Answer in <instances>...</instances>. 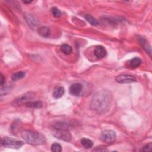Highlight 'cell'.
I'll use <instances>...</instances> for the list:
<instances>
[{"instance_id":"6da1fadb","label":"cell","mask_w":152,"mask_h":152,"mask_svg":"<svg viewBox=\"0 0 152 152\" xmlns=\"http://www.w3.org/2000/svg\"><path fill=\"white\" fill-rule=\"evenodd\" d=\"M112 100V96L110 92L100 90L97 92L92 98L90 109L99 114L105 113L110 107Z\"/></svg>"},{"instance_id":"7a4b0ae2","label":"cell","mask_w":152,"mask_h":152,"mask_svg":"<svg viewBox=\"0 0 152 152\" xmlns=\"http://www.w3.org/2000/svg\"><path fill=\"white\" fill-rule=\"evenodd\" d=\"M21 136L25 141L31 145H42L46 142V138L43 134L31 130H23Z\"/></svg>"},{"instance_id":"3957f363","label":"cell","mask_w":152,"mask_h":152,"mask_svg":"<svg viewBox=\"0 0 152 152\" xmlns=\"http://www.w3.org/2000/svg\"><path fill=\"white\" fill-rule=\"evenodd\" d=\"M52 134L58 139L64 141H70L72 140V135L67 129L53 128Z\"/></svg>"},{"instance_id":"277c9868","label":"cell","mask_w":152,"mask_h":152,"mask_svg":"<svg viewBox=\"0 0 152 152\" xmlns=\"http://www.w3.org/2000/svg\"><path fill=\"white\" fill-rule=\"evenodd\" d=\"M35 97V93L32 91H28L25 93L21 96H18L12 102L13 106H19L23 104H26L29 102L32 101V100Z\"/></svg>"},{"instance_id":"5b68a950","label":"cell","mask_w":152,"mask_h":152,"mask_svg":"<svg viewBox=\"0 0 152 152\" xmlns=\"http://www.w3.org/2000/svg\"><path fill=\"white\" fill-rule=\"evenodd\" d=\"M22 141L16 140L9 137H4L1 140V145L5 147L11 148H20L24 145Z\"/></svg>"},{"instance_id":"8992f818","label":"cell","mask_w":152,"mask_h":152,"mask_svg":"<svg viewBox=\"0 0 152 152\" xmlns=\"http://www.w3.org/2000/svg\"><path fill=\"white\" fill-rule=\"evenodd\" d=\"M116 135L115 131L112 130L103 131L100 135V138L101 140L106 143H112L116 140Z\"/></svg>"},{"instance_id":"52a82bcc","label":"cell","mask_w":152,"mask_h":152,"mask_svg":"<svg viewBox=\"0 0 152 152\" xmlns=\"http://www.w3.org/2000/svg\"><path fill=\"white\" fill-rule=\"evenodd\" d=\"M24 18L26 21L27 22V24L31 28H35L36 27L39 26L40 24V22H39L38 18L31 14L26 13L24 15Z\"/></svg>"},{"instance_id":"ba28073f","label":"cell","mask_w":152,"mask_h":152,"mask_svg":"<svg viewBox=\"0 0 152 152\" xmlns=\"http://www.w3.org/2000/svg\"><path fill=\"white\" fill-rule=\"evenodd\" d=\"M115 80L120 84H128L136 81V78L131 75L121 74L116 77Z\"/></svg>"},{"instance_id":"9c48e42d","label":"cell","mask_w":152,"mask_h":152,"mask_svg":"<svg viewBox=\"0 0 152 152\" xmlns=\"http://www.w3.org/2000/svg\"><path fill=\"white\" fill-rule=\"evenodd\" d=\"M82 90L83 86L80 83H74L69 87V92L73 96H78L80 94Z\"/></svg>"},{"instance_id":"30bf717a","label":"cell","mask_w":152,"mask_h":152,"mask_svg":"<svg viewBox=\"0 0 152 152\" xmlns=\"http://www.w3.org/2000/svg\"><path fill=\"white\" fill-rule=\"evenodd\" d=\"M94 54L97 58L102 59L106 56V50L103 46L98 45L94 49Z\"/></svg>"},{"instance_id":"8fae6325","label":"cell","mask_w":152,"mask_h":152,"mask_svg":"<svg viewBox=\"0 0 152 152\" xmlns=\"http://www.w3.org/2000/svg\"><path fill=\"white\" fill-rule=\"evenodd\" d=\"M38 34L41 36L43 37H48L49 36L50 34V30L49 28L46 26H43L41 27H39L37 30Z\"/></svg>"},{"instance_id":"7c38bea8","label":"cell","mask_w":152,"mask_h":152,"mask_svg":"<svg viewBox=\"0 0 152 152\" xmlns=\"http://www.w3.org/2000/svg\"><path fill=\"white\" fill-rule=\"evenodd\" d=\"M140 43L141 45V46L142 47V48L146 51V52L147 53L149 54V55L151 56V47L150 45L148 43L147 41L145 39L143 38V37H141L139 40Z\"/></svg>"},{"instance_id":"4fadbf2b","label":"cell","mask_w":152,"mask_h":152,"mask_svg":"<svg viewBox=\"0 0 152 152\" xmlns=\"http://www.w3.org/2000/svg\"><path fill=\"white\" fill-rule=\"evenodd\" d=\"M64 93H65V90H64V87H62L61 86H58V87H56L54 89L52 95L54 98L58 99V98L61 97L64 95Z\"/></svg>"},{"instance_id":"5bb4252c","label":"cell","mask_w":152,"mask_h":152,"mask_svg":"<svg viewBox=\"0 0 152 152\" xmlns=\"http://www.w3.org/2000/svg\"><path fill=\"white\" fill-rule=\"evenodd\" d=\"M141 64V60L140 58L138 57L134 58L129 61V65L132 68H137L140 66Z\"/></svg>"},{"instance_id":"9a60e30c","label":"cell","mask_w":152,"mask_h":152,"mask_svg":"<svg viewBox=\"0 0 152 152\" xmlns=\"http://www.w3.org/2000/svg\"><path fill=\"white\" fill-rule=\"evenodd\" d=\"M60 49L62 51V52H63L64 54H66V55H69L72 52V49L71 46H70L68 44L62 45L60 47Z\"/></svg>"},{"instance_id":"2e32d148","label":"cell","mask_w":152,"mask_h":152,"mask_svg":"<svg viewBox=\"0 0 152 152\" xmlns=\"http://www.w3.org/2000/svg\"><path fill=\"white\" fill-rule=\"evenodd\" d=\"M81 144L86 148H90L93 145V142L91 140L87 138H83L81 140Z\"/></svg>"},{"instance_id":"e0dca14e","label":"cell","mask_w":152,"mask_h":152,"mask_svg":"<svg viewBox=\"0 0 152 152\" xmlns=\"http://www.w3.org/2000/svg\"><path fill=\"white\" fill-rule=\"evenodd\" d=\"M25 74H26L24 71H18L12 75L11 79L12 81H17L18 80H20V79L24 78L25 77Z\"/></svg>"},{"instance_id":"ac0fdd59","label":"cell","mask_w":152,"mask_h":152,"mask_svg":"<svg viewBox=\"0 0 152 152\" xmlns=\"http://www.w3.org/2000/svg\"><path fill=\"white\" fill-rule=\"evenodd\" d=\"M27 107L31 108H41L42 107V103L41 101H31L26 104Z\"/></svg>"},{"instance_id":"d6986e66","label":"cell","mask_w":152,"mask_h":152,"mask_svg":"<svg viewBox=\"0 0 152 152\" xmlns=\"http://www.w3.org/2000/svg\"><path fill=\"white\" fill-rule=\"evenodd\" d=\"M85 18L89 23L94 26H97V25H99V22L97 21V20H96L92 15L90 14H87L85 16Z\"/></svg>"},{"instance_id":"ffe728a7","label":"cell","mask_w":152,"mask_h":152,"mask_svg":"<svg viewBox=\"0 0 152 152\" xmlns=\"http://www.w3.org/2000/svg\"><path fill=\"white\" fill-rule=\"evenodd\" d=\"M51 151L54 152H61L62 151V147L59 144L54 142L51 145Z\"/></svg>"},{"instance_id":"44dd1931","label":"cell","mask_w":152,"mask_h":152,"mask_svg":"<svg viewBox=\"0 0 152 152\" xmlns=\"http://www.w3.org/2000/svg\"><path fill=\"white\" fill-rule=\"evenodd\" d=\"M51 12L53 17H55V18H59L62 14L61 11L55 7H53L51 8Z\"/></svg>"},{"instance_id":"7402d4cb","label":"cell","mask_w":152,"mask_h":152,"mask_svg":"<svg viewBox=\"0 0 152 152\" xmlns=\"http://www.w3.org/2000/svg\"><path fill=\"white\" fill-rule=\"evenodd\" d=\"M151 147H152V144H151V142H150V143L146 144L145 145H144L143 147V148H142L141 151H150L151 150Z\"/></svg>"},{"instance_id":"603a6c76","label":"cell","mask_w":152,"mask_h":152,"mask_svg":"<svg viewBox=\"0 0 152 152\" xmlns=\"http://www.w3.org/2000/svg\"><path fill=\"white\" fill-rule=\"evenodd\" d=\"M5 83V78L4 77V75L1 74V87H2L4 86Z\"/></svg>"},{"instance_id":"cb8c5ba5","label":"cell","mask_w":152,"mask_h":152,"mask_svg":"<svg viewBox=\"0 0 152 152\" xmlns=\"http://www.w3.org/2000/svg\"><path fill=\"white\" fill-rule=\"evenodd\" d=\"M32 1H23V3H25V4H30L31 3Z\"/></svg>"}]
</instances>
